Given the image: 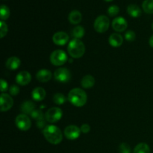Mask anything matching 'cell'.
Returning <instances> with one entry per match:
<instances>
[{
  "label": "cell",
  "mask_w": 153,
  "mask_h": 153,
  "mask_svg": "<svg viewBox=\"0 0 153 153\" xmlns=\"http://www.w3.org/2000/svg\"><path fill=\"white\" fill-rule=\"evenodd\" d=\"M43 134L49 143L53 145H58L63 140V134L58 126L48 125L43 128Z\"/></svg>",
  "instance_id": "obj_1"
},
{
  "label": "cell",
  "mask_w": 153,
  "mask_h": 153,
  "mask_svg": "<svg viewBox=\"0 0 153 153\" xmlns=\"http://www.w3.org/2000/svg\"><path fill=\"white\" fill-rule=\"evenodd\" d=\"M67 100L76 107H82L88 101V96L84 90L76 88L69 92Z\"/></svg>",
  "instance_id": "obj_2"
},
{
  "label": "cell",
  "mask_w": 153,
  "mask_h": 153,
  "mask_svg": "<svg viewBox=\"0 0 153 153\" xmlns=\"http://www.w3.org/2000/svg\"><path fill=\"white\" fill-rule=\"evenodd\" d=\"M68 53L72 58H80L85 52V46L79 39H73L70 40L67 47Z\"/></svg>",
  "instance_id": "obj_3"
},
{
  "label": "cell",
  "mask_w": 153,
  "mask_h": 153,
  "mask_svg": "<svg viewBox=\"0 0 153 153\" xmlns=\"http://www.w3.org/2000/svg\"><path fill=\"white\" fill-rule=\"evenodd\" d=\"M68 60L67 55L64 50L61 49H57L53 51L50 55V61L52 64L60 67L65 64Z\"/></svg>",
  "instance_id": "obj_4"
},
{
  "label": "cell",
  "mask_w": 153,
  "mask_h": 153,
  "mask_svg": "<svg viewBox=\"0 0 153 153\" xmlns=\"http://www.w3.org/2000/svg\"><path fill=\"white\" fill-rule=\"evenodd\" d=\"M110 26V20L105 15H100L95 19L94 28L98 33H105Z\"/></svg>",
  "instance_id": "obj_5"
},
{
  "label": "cell",
  "mask_w": 153,
  "mask_h": 153,
  "mask_svg": "<svg viewBox=\"0 0 153 153\" xmlns=\"http://www.w3.org/2000/svg\"><path fill=\"white\" fill-rule=\"evenodd\" d=\"M63 116V111L60 108L52 107L49 108L45 114V119L50 123L58 122Z\"/></svg>",
  "instance_id": "obj_6"
},
{
  "label": "cell",
  "mask_w": 153,
  "mask_h": 153,
  "mask_svg": "<svg viewBox=\"0 0 153 153\" xmlns=\"http://www.w3.org/2000/svg\"><path fill=\"white\" fill-rule=\"evenodd\" d=\"M16 126L21 131H28L31 126V121L29 117L24 114H21L16 116L15 119Z\"/></svg>",
  "instance_id": "obj_7"
},
{
  "label": "cell",
  "mask_w": 153,
  "mask_h": 153,
  "mask_svg": "<svg viewBox=\"0 0 153 153\" xmlns=\"http://www.w3.org/2000/svg\"><path fill=\"white\" fill-rule=\"evenodd\" d=\"M54 77L55 80L61 83H67L71 79V73L70 70L66 67H60L57 69L54 73Z\"/></svg>",
  "instance_id": "obj_8"
},
{
  "label": "cell",
  "mask_w": 153,
  "mask_h": 153,
  "mask_svg": "<svg viewBox=\"0 0 153 153\" xmlns=\"http://www.w3.org/2000/svg\"><path fill=\"white\" fill-rule=\"evenodd\" d=\"M13 105V100L10 95L2 93L0 97V110L1 111H7Z\"/></svg>",
  "instance_id": "obj_9"
},
{
  "label": "cell",
  "mask_w": 153,
  "mask_h": 153,
  "mask_svg": "<svg viewBox=\"0 0 153 153\" xmlns=\"http://www.w3.org/2000/svg\"><path fill=\"white\" fill-rule=\"evenodd\" d=\"M81 128L77 126L70 125L64 128V134L68 140H76L81 134Z\"/></svg>",
  "instance_id": "obj_10"
},
{
  "label": "cell",
  "mask_w": 153,
  "mask_h": 153,
  "mask_svg": "<svg viewBox=\"0 0 153 153\" xmlns=\"http://www.w3.org/2000/svg\"><path fill=\"white\" fill-rule=\"evenodd\" d=\"M111 26L117 32H123L128 27V23H127L126 19H124L123 16H117L113 19L111 22Z\"/></svg>",
  "instance_id": "obj_11"
},
{
  "label": "cell",
  "mask_w": 153,
  "mask_h": 153,
  "mask_svg": "<svg viewBox=\"0 0 153 153\" xmlns=\"http://www.w3.org/2000/svg\"><path fill=\"white\" fill-rule=\"evenodd\" d=\"M70 40L68 34L64 31H58L52 36V41L58 46H64L67 44Z\"/></svg>",
  "instance_id": "obj_12"
},
{
  "label": "cell",
  "mask_w": 153,
  "mask_h": 153,
  "mask_svg": "<svg viewBox=\"0 0 153 153\" xmlns=\"http://www.w3.org/2000/svg\"><path fill=\"white\" fill-rule=\"evenodd\" d=\"M31 81V75L28 71H21L16 75V82L21 86L28 85Z\"/></svg>",
  "instance_id": "obj_13"
},
{
  "label": "cell",
  "mask_w": 153,
  "mask_h": 153,
  "mask_svg": "<svg viewBox=\"0 0 153 153\" xmlns=\"http://www.w3.org/2000/svg\"><path fill=\"white\" fill-rule=\"evenodd\" d=\"M52 77V73L50 70H46V69H42L37 71L36 74V78L37 80L42 83H46L51 80Z\"/></svg>",
  "instance_id": "obj_14"
},
{
  "label": "cell",
  "mask_w": 153,
  "mask_h": 153,
  "mask_svg": "<svg viewBox=\"0 0 153 153\" xmlns=\"http://www.w3.org/2000/svg\"><path fill=\"white\" fill-rule=\"evenodd\" d=\"M109 44L112 46V47L117 48L122 46L123 43V37L117 33H114V34H111L110 37L108 38Z\"/></svg>",
  "instance_id": "obj_15"
},
{
  "label": "cell",
  "mask_w": 153,
  "mask_h": 153,
  "mask_svg": "<svg viewBox=\"0 0 153 153\" xmlns=\"http://www.w3.org/2000/svg\"><path fill=\"white\" fill-rule=\"evenodd\" d=\"M21 64L20 59L16 56L10 57L6 61L5 66L8 70H16L19 67Z\"/></svg>",
  "instance_id": "obj_16"
},
{
  "label": "cell",
  "mask_w": 153,
  "mask_h": 153,
  "mask_svg": "<svg viewBox=\"0 0 153 153\" xmlns=\"http://www.w3.org/2000/svg\"><path fill=\"white\" fill-rule=\"evenodd\" d=\"M35 105L32 101L30 100H26L23 102L20 106V110L22 114L26 115H31V114L35 110Z\"/></svg>",
  "instance_id": "obj_17"
},
{
  "label": "cell",
  "mask_w": 153,
  "mask_h": 153,
  "mask_svg": "<svg viewBox=\"0 0 153 153\" xmlns=\"http://www.w3.org/2000/svg\"><path fill=\"white\" fill-rule=\"evenodd\" d=\"M46 91L43 88H40V87L34 88L33 90L32 93H31L33 100L37 102H40L44 100L45 97H46Z\"/></svg>",
  "instance_id": "obj_18"
},
{
  "label": "cell",
  "mask_w": 153,
  "mask_h": 153,
  "mask_svg": "<svg viewBox=\"0 0 153 153\" xmlns=\"http://www.w3.org/2000/svg\"><path fill=\"white\" fill-rule=\"evenodd\" d=\"M68 19L70 21V23L73 24V25H78L82 22V15L80 11L77 10H72L68 16Z\"/></svg>",
  "instance_id": "obj_19"
},
{
  "label": "cell",
  "mask_w": 153,
  "mask_h": 153,
  "mask_svg": "<svg viewBox=\"0 0 153 153\" xmlns=\"http://www.w3.org/2000/svg\"><path fill=\"white\" fill-rule=\"evenodd\" d=\"M95 85V79L91 75H86L82 78L81 81V85L85 89H89L93 88Z\"/></svg>",
  "instance_id": "obj_20"
},
{
  "label": "cell",
  "mask_w": 153,
  "mask_h": 153,
  "mask_svg": "<svg viewBox=\"0 0 153 153\" xmlns=\"http://www.w3.org/2000/svg\"><path fill=\"white\" fill-rule=\"evenodd\" d=\"M127 13H128L129 16H131V17L137 18L141 15L142 10L139 7V6H137V4H131L127 7Z\"/></svg>",
  "instance_id": "obj_21"
},
{
  "label": "cell",
  "mask_w": 153,
  "mask_h": 153,
  "mask_svg": "<svg viewBox=\"0 0 153 153\" xmlns=\"http://www.w3.org/2000/svg\"><path fill=\"white\" fill-rule=\"evenodd\" d=\"M85 28L82 26H81V25H77L72 31V35H73V37L75 39H79L80 40L81 38H82L85 36Z\"/></svg>",
  "instance_id": "obj_22"
},
{
  "label": "cell",
  "mask_w": 153,
  "mask_h": 153,
  "mask_svg": "<svg viewBox=\"0 0 153 153\" xmlns=\"http://www.w3.org/2000/svg\"><path fill=\"white\" fill-rule=\"evenodd\" d=\"M133 153H150V148L146 143H140L134 147Z\"/></svg>",
  "instance_id": "obj_23"
},
{
  "label": "cell",
  "mask_w": 153,
  "mask_h": 153,
  "mask_svg": "<svg viewBox=\"0 0 153 153\" xmlns=\"http://www.w3.org/2000/svg\"><path fill=\"white\" fill-rule=\"evenodd\" d=\"M142 8L143 11L149 14L153 13V0H144L142 3Z\"/></svg>",
  "instance_id": "obj_24"
},
{
  "label": "cell",
  "mask_w": 153,
  "mask_h": 153,
  "mask_svg": "<svg viewBox=\"0 0 153 153\" xmlns=\"http://www.w3.org/2000/svg\"><path fill=\"white\" fill-rule=\"evenodd\" d=\"M10 12L9 7L6 6L5 4H1V7H0V18H1V20L4 21L7 19L10 16Z\"/></svg>",
  "instance_id": "obj_25"
},
{
  "label": "cell",
  "mask_w": 153,
  "mask_h": 153,
  "mask_svg": "<svg viewBox=\"0 0 153 153\" xmlns=\"http://www.w3.org/2000/svg\"><path fill=\"white\" fill-rule=\"evenodd\" d=\"M67 101V98L62 93H57L53 96V102L58 105L64 104Z\"/></svg>",
  "instance_id": "obj_26"
},
{
  "label": "cell",
  "mask_w": 153,
  "mask_h": 153,
  "mask_svg": "<svg viewBox=\"0 0 153 153\" xmlns=\"http://www.w3.org/2000/svg\"><path fill=\"white\" fill-rule=\"evenodd\" d=\"M8 31V27L7 24L4 22V21H0V37L1 39L5 37Z\"/></svg>",
  "instance_id": "obj_27"
},
{
  "label": "cell",
  "mask_w": 153,
  "mask_h": 153,
  "mask_svg": "<svg viewBox=\"0 0 153 153\" xmlns=\"http://www.w3.org/2000/svg\"><path fill=\"white\" fill-rule=\"evenodd\" d=\"M31 117L32 119L35 120L37 121H39L45 118V115H43V112L40 110H38V109L34 110V111L31 114Z\"/></svg>",
  "instance_id": "obj_28"
},
{
  "label": "cell",
  "mask_w": 153,
  "mask_h": 153,
  "mask_svg": "<svg viewBox=\"0 0 153 153\" xmlns=\"http://www.w3.org/2000/svg\"><path fill=\"white\" fill-rule=\"evenodd\" d=\"M108 14L110 16H115L119 13L120 12V7L117 5H111L110 7L108 8Z\"/></svg>",
  "instance_id": "obj_29"
},
{
  "label": "cell",
  "mask_w": 153,
  "mask_h": 153,
  "mask_svg": "<svg viewBox=\"0 0 153 153\" xmlns=\"http://www.w3.org/2000/svg\"><path fill=\"white\" fill-rule=\"evenodd\" d=\"M125 39L128 42H133L136 39V34L134 31L129 30L127 31L125 34Z\"/></svg>",
  "instance_id": "obj_30"
},
{
  "label": "cell",
  "mask_w": 153,
  "mask_h": 153,
  "mask_svg": "<svg viewBox=\"0 0 153 153\" xmlns=\"http://www.w3.org/2000/svg\"><path fill=\"white\" fill-rule=\"evenodd\" d=\"M120 153H131V147L126 143H122L119 146Z\"/></svg>",
  "instance_id": "obj_31"
},
{
  "label": "cell",
  "mask_w": 153,
  "mask_h": 153,
  "mask_svg": "<svg viewBox=\"0 0 153 153\" xmlns=\"http://www.w3.org/2000/svg\"><path fill=\"white\" fill-rule=\"evenodd\" d=\"M9 93L11 96H16L19 93V87L16 85H12L9 88Z\"/></svg>",
  "instance_id": "obj_32"
},
{
  "label": "cell",
  "mask_w": 153,
  "mask_h": 153,
  "mask_svg": "<svg viewBox=\"0 0 153 153\" xmlns=\"http://www.w3.org/2000/svg\"><path fill=\"white\" fill-rule=\"evenodd\" d=\"M7 89H8L7 82L3 79H1L0 80V91H1V93H4Z\"/></svg>",
  "instance_id": "obj_33"
},
{
  "label": "cell",
  "mask_w": 153,
  "mask_h": 153,
  "mask_svg": "<svg viewBox=\"0 0 153 153\" xmlns=\"http://www.w3.org/2000/svg\"><path fill=\"white\" fill-rule=\"evenodd\" d=\"M80 128L81 131H82V133H84V134H88V133L90 132V131H91V126L87 123L83 124V125L81 126Z\"/></svg>",
  "instance_id": "obj_34"
},
{
  "label": "cell",
  "mask_w": 153,
  "mask_h": 153,
  "mask_svg": "<svg viewBox=\"0 0 153 153\" xmlns=\"http://www.w3.org/2000/svg\"><path fill=\"white\" fill-rule=\"evenodd\" d=\"M47 122V121L46 120V119H43V120H40L39 121H37V126H38V128H45V127L46 126V123Z\"/></svg>",
  "instance_id": "obj_35"
},
{
  "label": "cell",
  "mask_w": 153,
  "mask_h": 153,
  "mask_svg": "<svg viewBox=\"0 0 153 153\" xmlns=\"http://www.w3.org/2000/svg\"><path fill=\"white\" fill-rule=\"evenodd\" d=\"M149 46H151V47L153 48V35L151 36L150 38H149Z\"/></svg>",
  "instance_id": "obj_36"
},
{
  "label": "cell",
  "mask_w": 153,
  "mask_h": 153,
  "mask_svg": "<svg viewBox=\"0 0 153 153\" xmlns=\"http://www.w3.org/2000/svg\"><path fill=\"white\" fill-rule=\"evenodd\" d=\"M105 1H112L113 0H105Z\"/></svg>",
  "instance_id": "obj_37"
},
{
  "label": "cell",
  "mask_w": 153,
  "mask_h": 153,
  "mask_svg": "<svg viewBox=\"0 0 153 153\" xmlns=\"http://www.w3.org/2000/svg\"><path fill=\"white\" fill-rule=\"evenodd\" d=\"M152 30H153V22H152Z\"/></svg>",
  "instance_id": "obj_38"
}]
</instances>
